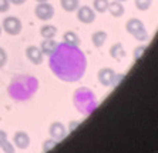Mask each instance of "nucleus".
<instances>
[{
  "instance_id": "nucleus-1",
  "label": "nucleus",
  "mask_w": 158,
  "mask_h": 153,
  "mask_svg": "<svg viewBox=\"0 0 158 153\" xmlns=\"http://www.w3.org/2000/svg\"><path fill=\"white\" fill-rule=\"evenodd\" d=\"M52 69L56 75L66 80L67 77V66H71L77 77L83 76L85 69V59L83 53L78 52L74 46H57L56 52L52 55Z\"/></svg>"
},
{
  "instance_id": "nucleus-2",
  "label": "nucleus",
  "mask_w": 158,
  "mask_h": 153,
  "mask_svg": "<svg viewBox=\"0 0 158 153\" xmlns=\"http://www.w3.org/2000/svg\"><path fill=\"white\" fill-rule=\"evenodd\" d=\"M125 29L131 34L132 37H135L137 40L140 42H144L148 39V33L147 30H145V26H144V23L138 19H130L125 24Z\"/></svg>"
},
{
  "instance_id": "nucleus-3",
  "label": "nucleus",
  "mask_w": 158,
  "mask_h": 153,
  "mask_svg": "<svg viewBox=\"0 0 158 153\" xmlns=\"http://www.w3.org/2000/svg\"><path fill=\"white\" fill-rule=\"evenodd\" d=\"M3 30L11 36H16L22 32V22L15 16H9L3 20Z\"/></svg>"
},
{
  "instance_id": "nucleus-4",
  "label": "nucleus",
  "mask_w": 158,
  "mask_h": 153,
  "mask_svg": "<svg viewBox=\"0 0 158 153\" xmlns=\"http://www.w3.org/2000/svg\"><path fill=\"white\" fill-rule=\"evenodd\" d=\"M34 13L40 20H50L54 16V7L50 3L44 2V3H39L34 9Z\"/></svg>"
},
{
  "instance_id": "nucleus-5",
  "label": "nucleus",
  "mask_w": 158,
  "mask_h": 153,
  "mask_svg": "<svg viewBox=\"0 0 158 153\" xmlns=\"http://www.w3.org/2000/svg\"><path fill=\"white\" fill-rule=\"evenodd\" d=\"M77 19L80 20L81 23H93L94 19H96V13L93 10L91 7H88V6H81V7L77 9Z\"/></svg>"
},
{
  "instance_id": "nucleus-6",
  "label": "nucleus",
  "mask_w": 158,
  "mask_h": 153,
  "mask_svg": "<svg viewBox=\"0 0 158 153\" xmlns=\"http://www.w3.org/2000/svg\"><path fill=\"white\" fill-rule=\"evenodd\" d=\"M26 56L33 64L43 63V52H41V49L37 47V46H29V47L26 49Z\"/></svg>"
},
{
  "instance_id": "nucleus-7",
  "label": "nucleus",
  "mask_w": 158,
  "mask_h": 153,
  "mask_svg": "<svg viewBox=\"0 0 158 153\" xmlns=\"http://www.w3.org/2000/svg\"><path fill=\"white\" fill-rule=\"evenodd\" d=\"M114 77L115 73L113 69H108V67H104L98 72V82L103 85V86H111L114 83Z\"/></svg>"
},
{
  "instance_id": "nucleus-8",
  "label": "nucleus",
  "mask_w": 158,
  "mask_h": 153,
  "mask_svg": "<svg viewBox=\"0 0 158 153\" xmlns=\"http://www.w3.org/2000/svg\"><path fill=\"white\" fill-rule=\"evenodd\" d=\"M13 143L19 149H27L30 145V138L26 132H16L13 136Z\"/></svg>"
},
{
  "instance_id": "nucleus-9",
  "label": "nucleus",
  "mask_w": 158,
  "mask_h": 153,
  "mask_svg": "<svg viewBox=\"0 0 158 153\" xmlns=\"http://www.w3.org/2000/svg\"><path fill=\"white\" fill-rule=\"evenodd\" d=\"M48 133H50V136H52L53 139L60 140V139H63L66 136V127L63 126L60 122H54V123L50 126V129H48Z\"/></svg>"
},
{
  "instance_id": "nucleus-10",
  "label": "nucleus",
  "mask_w": 158,
  "mask_h": 153,
  "mask_svg": "<svg viewBox=\"0 0 158 153\" xmlns=\"http://www.w3.org/2000/svg\"><path fill=\"white\" fill-rule=\"evenodd\" d=\"M57 46H59V43H57L54 39H44L43 43H41V46H40V49H41V52H43V55L52 56L53 53L56 52Z\"/></svg>"
},
{
  "instance_id": "nucleus-11",
  "label": "nucleus",
  "mask_w": 158,
  "mask_h": 153,
  "mask_svg": "<svg viewBox=\"0 0 158 153\" xmlns=\"http://www.w3.org/2000/svg\"><path fill=\"white\" fill-rule=\"evenodd\" d=\"M63 42H64V45L77 47V46L80 45V37H78L74 32H66V33L63 34Z\"/></svg>"
},
{
  "instance_id": "nucleus-12",
  "label": "nucleus",
  "mask_w": 158,
  "mask_h": 153,
  "mask_svg": "<svg viewBox=\"0 0 158 153\" xmlns=\"http://www.w3.org/2000/svg\"><path fill=\"white\" fill-rule=\"evenodd\" d=\"M108 11L111 13V16H114V17H120V16L124 15V6L121 4V2H111L108 4Z\"/></svg>"
},
{
  "instance_id": "nucleus-13",
  "label": "nucleus",
  "mask_w": 158,
  "mask_h": 153,
  "mask_svg": "<svg viewBox=\"0 0 158 153\" xmlns=\"http://www.w3.org/2000/svg\"><path fill=\"white\" fill-rule=\"evenodd\" d=\"M40 34L43 36V39H54L57 34V29L53 24H44L40 29Z\"/></svg>"
},
{
  "instance_id": "nucleus-14",
  "label": "nucleus",
  "mask_w": 158,
  "mask_h": 153,
  "mask_svg": "<svg viewBox=\"0 0 158 153\" xmlns=\"http://www.w3.org/2000/svg\"><path fill=\"white\" fill-rule=\"evenodd\" d=\"M110 55L113 59L115 60H121L123 57L125 56V52H124V47H123L121 43H115L114 46H111L110 49Z\"/></svg>"
},
{
  "instance_id": "nucleus-15",
  "label": "nucleus",
  "mask_w": 158,
  "mask_h": 153,
  "mask_svg": "<svg viewBox=\"0 0 158 153\" xmlns=\"http://www.w3.org/2000/svg\"><path fill=\"white\" fill-rule=\"evenodd\" d=\"M91 40H93V45L96 46V47H101V46L106 43V40H107V33L106 32L98 30V32H96V33H93Z\"/></svg>"
},
{
  "instance_id": "nucleus-16",
  "label": "nucleus",
  "mask_w": 158,
  "mask_h": 153,
  "mask_svg": "<svg viewBox=\"0 0 158 153\" xmlns=\"http://www.w3.org/2000/svg\"><path fill=\"white\" fill-rule=\"evenodd\" d=\"M60 4L66 11H76L80 7L78 0H60Z\"/></svg>"
},
{
  "instance_id": "nucleus-17",
  "label": "nucleus",
  "mask_w": 158,
  "mask_h": 153,
  "mask_svg": "<svg viewBox=\"0 0 158 153\" xmlns=\"http://www.w3.org/2000/svg\"><path fill=\"white\" fill-rule=\"evenodd\" d=\"M108 4H110L108 0H94L93 6H94V10L96 11H98V13H104V11L108 10Z\"/></svg>"
},
{
  "instance_id": "nucleus-18",
  "label": "nucleus",
  "mask_w": 158,
  "mask_h": 153,
  "mask_svg": "<svg viewBox=\"0 0 158 153\" xmlns=\"http://www.w3.org/2000/svg\"><path fill=\"white\" fill-rule=\"evenodd\" d=\"M152 0H135V6L138 10H148Z\"/></svg>"
},
{
  "instance_id": "nucleus-19",
  "label": "nucleus",
  "mask_w": 158,
  "mask_h": 153,
  "mask_svg": "<svg viewBox=\"0 0 158 153\" xmlns=\"http://www.w3.org/2000/svg\"><path fill=\"white\" fill-rule=\"evenodd\" d=\"M2 149H3L4 153H15V147H13V145H11L9 140H6V142L2 145Z\"/></svg>"
},
{
  "instance_id": "nucleus-20",
  "label": "nucleus",
  "mask_w": 158,
  "mask_h": 153,
  "mask_svg": "<svg viewBox=\"0 0 158 153\" xmlns=\"http://www.w3.org/2000/svg\"><path fill=\"white\" fill-rule=\"evenodd\" d=\"M56 145H57V140H56V139L47 140V142H44V145H43V150L44 152H48V150H52L53 146H56Z\"/></svg>"
},
{
  "instance_id": "nucleus-21",
  "label": "nucleus",
  "mask_w": 158,
  "mask_h": 153,
  "mask_svg": "<svg viewBox=\"0 0 158 153\" xmlns=\"http://www.w3.org/2000/svg\"><path fill=\"white\" fill-rule=\"evenodd\" d=\"M10 9V2L9 0H0V13H4Z\"/></svg>"
},
{
  "instance_id": "nucleus-22",
  "label": "nucleus",
  "mask_w": 158,
  "mask_h": 153,
  "mask_svg": "<svg viewBox=\"0 0 158 153\" xmlns=\"http://www.w3.org/2000/svg\"><path fill=\"white\" fill-rule=\"evenodd\" d=\"M144 50H145V46H140V47H137L135 50H134V59H135V60L140 59Z\"/></svg>"
},
{
  "instance_id": "nucleus-23",
  "label": "nucleus",
  "mask_w": 158,
  "mask_h": 153,
  "mask_svg": "<svg viewBox=\"0 0 158 153\" xmlns=\"http://www.w3.org/2000/svg\"><path fill=\"white\" fill-rule=\"evenodd\" d=\"M6 60H7V55H6V52H4L3 49L0 47V67H3V66H4Z\"/></svg>"
},
{
  "instance_id": "nucleus-24",
  "label": "nucleus",
  "mask_w": 158,
  "mask_h": 153,
  "mask_svg": "<svg viewBox=\"0 0 158 153\" xmlns=\"http://www.w3.org/2000/svg\"><path fill=\"white\" fill-rule=\"evenodd\" d=\"M6 140H7V134H6V132L0 130V147H2V145H3Z\"/></svg>"
},
{
  "instance_id": "nucleus-25",
  "label": "nucleus",
  "mask_w": 158,
  "mask_h": 153,
  "mask_svg": "<svg viewBox=\"0 0 158 153\" xmlns=\"http://www.w3.org/2000/svg\"><path fill=\"white\" fill-rule=\"evenodd\" d=\"M10 3H13V4H16V6H20V4H23L26 0H9Z\"/></svg>"
},
{
  "instance_id": "nucleus-26",
  "label": "nucleus",
  "mask_w": 158,
  "mask_h": 153,
  "mask_svg": "<svg viewBox=\"0 0 158 153\" xmlns=\"http://www.w3.org/2000/svg\"><path fill=\"white\" fill-rule=\"evenodd\" d=\"M36 2H39V3H44V2H48V0H36Z\"/></svg>"
},
{
  "instance_id": "nucleus-27",
  "label": "nucleus",
  "mask_w": 158,
  "mask_h": 153,
  "mask_svg": "<svg viewBox=\"0 0 158 153\" xmlns=\"http://www.w3.org/2000/svg\"><path fill=\"white\" fill-rule=\"evenodd\" d=\"M117 2H125V0H117Z\"/></svg>"
},
{
  "instance_id": "nucleus-28",
  "label": "nucleus",
  "mask_w": 158,
  "mask_h": 153,
  "mask_svg": "<svg viewBox=\"0 0 158 153\" xmlns=\"http://www.w3.org/2000/svg\"><path fill=\"white\" fill-rule=\"evenodd\" d=\"M0 33H2V27H0Z\"/></svg>"
}]
</instances>
